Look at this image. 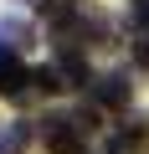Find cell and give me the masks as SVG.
Wrapping results in <instances>:
<instances>
[{
	"label": "cell",
	"instance_id": "6da1fadb",
	"mask_svg": "<svg viewBox=\"0 0 149 154\" xmlns=\"http://www.w3.org/2000/svg\"><path fill=\"white\" fill-rule=\"evenodd\" d=\"M93 113H46L41 118V144L51 154H82V139L93 134Z\"/></svg>",
	"mask_w": 149,
	"mask_h": 154
},
{
	"label": "cell",
	"instance_id": "7a4b0ae2",
	"mask_svg": "<svg viewBox=\"0 0 149 154\" xmlns=\"http://www.w3.org/2000/svg\"><path fill=\"white\" fill-rule=\"evenodd\" d=\"M144 149H149V118H144V113H134L123 128H113L108 154H144Z\"/></svg>",
	"mask_w": 149,
	"mask_h": 154
},
{
	"label": "cell",
	"instance_id": "3957f363",
	"mask_svg": "<svg viewBox=\"0 0 149 154\" xmlns=\"http://www.w3.org/2000/svg\"><path fill=\"white\" fill-rule=\"evenodd\" d=\"M21 82H31V72L21 67L16 46H0V93H5V98H26V88H21Z\"/></svg>",
	"mask_w": 149,
	"mask_h": 154
},
{
	"label": "cell",
	"instance_id": "277c9868",
	"mask_svg": "<svg viewBox=\"0 0 149 154\" xmlns=\"http://www.w3.org/2000/svg\"><path fill=\"white\" fill-rule=\"evenodd\" d=\"M93 103H103V108H123V103H129V77H123V72H103V77H93Z\"/></svg>",
	"mask_w": 149,
	"mask_h": 154
},
{
	"label": "cell",
	"instance_id": "5b68a950",
	"mask_svg": "<svg viewBox=\"0 0 149 154\" xmlns=\"http://www.w3.org/2000/svg\"><path fill=\"white\" fill-rule=\"evenodd\" d=\"M31 139H36V123H21V118L16 123H0V154H21Z\"/></svg>",
	"mask_w": 149,
	"mask_h": 154
},
{
	"label": "cell",
	"instance_id": "8992f818",
	"mask_svg": "<svg viewBox=\"0 0 149 154\" xmlns=\"http://www.w3.org/2000/svg\"><path fill=\"white\" fill-rule=\"evenodd\" d=\"M31 82H36V93H46V98H51V93H62V88H67V77H62V67H36V72H31Z\"/></svg>",
	"mask_w": 149,
	"mask_h": 154
},
{
	"label": "cell",
	"instance_id": "52a82bcc",
	"mask_svg": "<svg viewBox=\"0 0 149 154\" xmlns=\"http://www.w3.org/2000/svg\"><path fill=\"white\" fill-rule=\"evenodd\" d=\"M129 21L149 31V0H129Z\"/></svg>",
	"mask_w": 149,
	"mask_h": 154
},
{
	"label": "cell",
	"instance_id": "ba28073f",
	"mask_svg": "<svg viewBox=\"0 0 149 154\" xmlns=\"http://www.w3.org/2000/svg\"><path fill=\"white\" fill-rule=\"evenodd\" d=\"M134 57H139V67H149V31L139 36V46H134Z\"/></svg>",
	"mask_w": 149,
	"mask_h": 154
},
{
	"label": "cell",
	"instance_id": "9c48e42d",
	"mask_svg": "<svg viewBox=\"0 0 149 154\" xmlns=\"http://www.w3.org/2000/svg\"><path fill=\"white\" fill-rule=\"evenodd\" d=\"M46 5H51V0H46Z\"/></svg>",
	"mask_w": 149,
	"mask_h": 154
}]
</instances>
